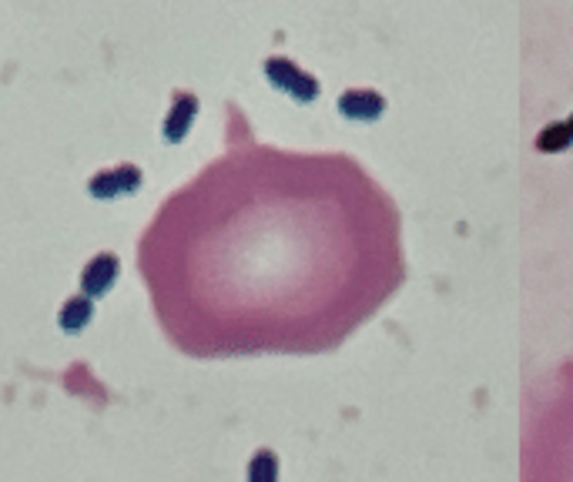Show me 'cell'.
Instances as JSON below:
<instances>
[{
  "label": "cell",
  "instance_id": "obj_1",
  "mask_svg": "<svg viewBox=\"0 0 573 482\" xmlns=\"http://www.w3.org/2000/svg\"><path fill=\"white\" fill-rule=\"evenodd\" d=\"M225 151L161 201L135 248L158 329L188 359L336 352L403 288V215L346 151Z\"/></svg>",
  "mask_w": 573,
  "mask_h": 482
},
{
  "label": "cell",
  "instance_id": "obj_2",
  "mask_svg": "<svg viewBox=\"0 0 573 482\" xmlns=\"http://www.w3.org/2000/svg\"><path fill=\"white\" fill-rule=\"evenodd\" d=\"M520 482H573V362L527 395Z\"/></svg>",
  "mask_w": 573,
  "mask_h": 482
}]
</instances>
